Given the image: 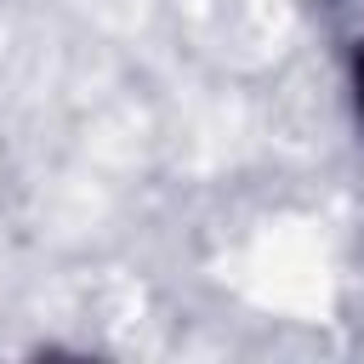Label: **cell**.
<instances>
[{
    "label": "cell",
    "mask_w": 364,
    "mask_h": 364,
    "mask_svg": "<svg viewBox=\"0 0 364 364\" xmlns=\"http://www.w3.org/2000/svg\"><path fill=\"white\" fill-rule=\"evenodd\" d=\"M358 108H364V46H358Z\"/></svg>",
    "instance_id": "obj_1"
}]
</instances>
